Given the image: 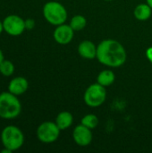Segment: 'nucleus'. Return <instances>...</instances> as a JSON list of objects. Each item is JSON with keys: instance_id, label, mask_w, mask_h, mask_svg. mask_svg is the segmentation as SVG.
Here are the masks:
<instances>
[{"instance_id": "nucleus-19", "label": "nucleus", "mask_w": 152, "mask_h": 153, "mask_svg": "<svg viewBox=\"0 0 152 153\" xmlns=\"http://www.w3.org/2000/svg\"><path fill=\"white\" fill-rule=\"evenodd\" d=\"M146 57H147V59L152 64V47L149 48L146 50Z\"/></svg>"}, {"instance_id": "nucleus-15", "label": "nucleus", "mask_w": 152, "mask_h": 153, "mask_svg": "<svg viewBox=\"0 0 152 153\" xmlns=\"http://www.w3.org/2000/svg\"><path fill=\"white\" fill-rule=\"evenodd\" d=\"M87 25V20L83 15L77 14L74 15L70 22V26L73 28L74 31H80L83 30Z\"/></svg>"}, {"instance_id": "nucleus-17", "label": "nucleus", "mask_w": 152, "mask_h": 153, "mask_svg": "<svg viewBox=\"0 0 152 153\" xmlns=\"http://www.w3.org/2000/svg\"><path fill=\"white\" fill-rule=\"evenodd\" d=\"M81 124L92 130V129H94V128H96L98 126V125H99V118L94 114H88V115H85L82 118Z\"/></svg>"}, {"instance_id": "nucleus-11", "label": "nucleus", "mask_w": 152, "mask_h": 153, "mask_svg": "<svg viewBox=\"0 0 152 153\" xmlns=\"http://www.w3.org/2000/svg\"><path fill=\"white\" fill-rule=\"evenodd\" d=\"M79 55L85 59H94L97 56V46L90 40H83L78 46Z\"/></svg>"}, {"instance_id": "nucleus-25", "label": "nucleus", "mask_w": 152, "mask_h": 153, "mask_svg": "<svg viewBox=\"0 0 152 153\" xmlns=\"http://www.w3.org/2000/svg\"><path fill=\"white\" fill-rule=\"evenodd\" d=\"M53 1H58V0H53Z\"/></svg>"}, {"instance_id": "nucleus-3", "label": "nucleus", "mask_w": 152, "mask_h": 153, "mask_svg": "<svg viewBox=\"0 0 152 153\" xmlns=\"http://www.w3.org/2000/svg\"><path fill=\"white\" fill-rule=\"evenodd\" d=\"M3 147L15 152L21 149L24 143V134L22 131L15 126H5L0 134Z\"/></svg>"}, {"instance_id": "nucleus-24", "label": "nucleus", "mask_w": 152, "mask_h": 153, "mask_svg": "<svg viewBox=\"0 0 152 153\" xmlns=\"http://www.w3.org/2000/svg\"><path fill=\"white\" fill-rule=\"evenodd\" d=\"M104 1H108V2H110V1H113V0H104Z\"/></svg>"}, {"instance_id": "nucleus-16", "label": "nucleus", "mask_w": 152, "mask_h": 153, "mask_svg": "<svg viewBox=\"0 0 152 153\" xmlns=\"http://www.w3.org/2000/svg\"><path fill=\"white\" fill-rule=\"evenodd\" d=\"M15 70L14 65L12 63V61L8 60V59H4L1 63H0V74L3 76L5 77H9L12 76V74H13Z\"/></svg>"}, {"instance_id": "nucleus-21", "label": "nucleus", "mask_w": 152, "mask_h": 153, "mask_svg": "<svg viewBox=\"0 0 152 153\" xmlns=\"http://www.w3.org/2000/svg\"><path fill=\"white\" fill-rule=\"evenodd\" d=\"M4 59V53H3V51L1 50V48H0V63L3 61Z\"/></svg>"}, {"instance_id": "nucleus-8", "label": "nucleus", "mask_w": 152, "mask_h": 153, "mask_svg": "<svg viewBox=\"0 0 152 153\" xmlns=\"http://www.w3.org/2000/svg\"><path fill=\"white\" fill-rule=\"evenodd\" d=\"M93 134L91 129L83 125H78L74 127L73 132V139L75 143L82 147H86L92 142Z\"/></svg>"}, {"instance_id": "nucleus-4", "label": "nucleus", "mask_w": 152, "mask_h": 153, "mask_svg": "<svg viewBox=\"0 0 152 153\" xmlns=\"http://www.w3.org/2000/svg\"><path fill=\"white\" fill-rule=\"evenodd\" d=\"M42 12L45 20L54 26L65 23L68 15L65 7L58 1L53 0L44 4Z\"/></svg>"}, {"instance_id": "nucleus-14", "label": "nucleus", "mask_w": 152, "mask_h": 153, "mask_svg": "<svg viewBox=\"0 0 152 153\" xmlns=\"http://www.w3.org/2000/svg\"><path fill=\"white\" fill-rule=\"evenodd\" d=\"M115 80H116V75H115L114 72L109 69L101 71L97 77V82L101 84L104 87L112 85L114 83Z\"/></svg>"}, {"instance_id": "nucleus-20", "label": "nucleus", "mask_w": 152, "mask_h": 153, "mask_svg": "<svg viewBox=\"0 0 152 153\" xmlns=\"http://www.w3.org/2000/svg\"><path fill=\"white\" fill-rule=\"evenodd\" d=\"M1 152L2 153H11V152H12V151H10L9 149H7V148H4V149L1 151Z\"/></svg>"}, {"instance_id": "nucleus-1", "label": "nucleus", "mask_w": 152, "mask_h": 153, "mask_svg": "<svg viewBox=\"0 0 152 153\" xmlns=\"http://www.w3.org/2000/svg\"><path fill=\"white\" fill-rule=\"evenodd\" d=\"M126 51L124 46L115 39H104L97 46L99 62L108 67H120L126 61Z\"/></svg>"}, {"instance_id": "nucleus-6", "label": "nucleus", "mask_w": 152, "mask_h": 153, "mask_svg": "<svg viewBox=\"0 0 152 153\" xmlns=\"http://www.w3.org/2000/svg\"><path fill=\"white\" fill-rule=\"evenodd\" d=\"M60 128L56 122L46 121L41 123L36 131V135L39 141L43 143H52L56 142L60 135Z\"/></svg>"}, {"instance_id": "nucleus-9", "label": "nucleus", "mask_w": 152, "mask_h": 153, "mask_svg": "<svg viewBox=\"0 0 152 153\" xmlns=\"http://www.w3.org/2000/svg\"><path fill=\"white\" fill-rule=\"evenodd\" d=\"M74 36V30L70 26V24H60L56 26V28L54 30L53 37L56 42H57L60 45H66L69 44Z\"/></svg>"}, {"instance_id": "nucleus-18", "label": "nucleus", "mask_w": 152, "mask_h": 153, "mask_svg": "<svg viewBox=\"0 0 152 153\" xmlns=\"http://www.w3.org/2000/svg\"><path fill=\"white\" fill-rule=\"evenodd\" d=\"M35 27V21L31 18H28L25 20V28L28 30H32Z\"/></svg>"}, {"instance_id": "nucleus-10", "label": "nucleus", "mask_w": 152, "mask_h": 153, "mask_svg": "<svg viewBox=\"0 0 152 153\" xmlns=\"http://www.w3.org/2000/svg\"><path fill=\"white\" fill-rule=\"evenodd\" d=\"M28 88H29L28 80L22 76H16L9 82L7 91L16 96H20L25 93Z\"/></svg>"}, {"instance_id": "nucleus-23", "label": "nucleus", "mask_w": 152, "mask_h": 153, "mask_svg": "<svg viewBox=\"0 0 152 153\" xmlns=\"http://www.w3.org/2000/svg\"><path fill=\"white\" fill-rule=\"evenodd\" d=\"M146 3L152 8V0H146Z\"/></svg>"}, {"instance_id": "nucleus-12", "label": "nucleus", "mask_w": 152, "mask_h": 153, "mask_svg": "<svg viewBox=\"0 0 152 153\" xmlns=\"http://www.w3.org/2000/svg\"><path fill=\"white\" fill-rule=\"evenodd\" d=\"M55 122L61 131L65 130V129H68L73 125V117L68 111H62L56 116Z\"/></svg>"}, {"instance_id": "nucleus-2", "label": "nucleus", "mask_w": 152, "mask_h": 153, "mask_svg": "<svg viewBox=\"0 0 152 153\" xmlns=\"http://www.w3.org/2000/svg\"><path fill=\"white\" fill-rule=\"evenodd\" d=\"M22 104L18 96L10 91L0 93V118L12 120L20 116Z\"/></svg>"}, {"instance_id": "nucleus-5", "label": "nucleus", "mask_w": 152, "mask_h": 153, "mask_svg": "<svg viewBox=\"0 0 152 153\" xmlns=\"http://www.w3.org/2000/svg\"><path fill=\"white\" fill-rule=\"evenodd\" d=\"M107 99L106 87L96 82L90 85L83 95L85 104L90 108H98L101 106Z\"/></svg>"}, {"instance_id": "nucleus-22", "label": "nucleus", "mask_w": 152, "mask_h": 153, "mask_svg": "<svg viewBox=\"0 0 152 153\" xmlns=\"http://www.w3.org/2000/svg\"><path fill=\"white\" fill-rule=\"evenodd\" d=\"M3 31H4V25H3V22H1V21H0V34H1Z\"/></svg>"}, {"instance_id": "nucleus-13", "label": "nucleus", "mask_w": 152, "mask_h": 153, "mask_svg": "<svg viewBox=\"0 0 152 153\" xmlns=\"http://www.w3.org/2000/svg\"><path fill=\"white\" fill-rule=\"evenodd\" d=\"M133 14L139 21H147L151 16L152 8L148 4H140L135 7Z\"/></svg>"}, {"instance_id": "nucleus-7", "label": "nucleus", "mask_w": 152, "mask_h": 153, "mask_svg": "<svg viewBox=\"0 0 152 153\" xmlns=\"http://www.w3.org/2000/svg\"><path fill=\"white\" fill-rule=\"evenodd\" d=\"M4 30L10 36L17 37L22 35L25 28V20L17 14H10L4 17L3 21Z\"/></svg>"}]
</instances>
